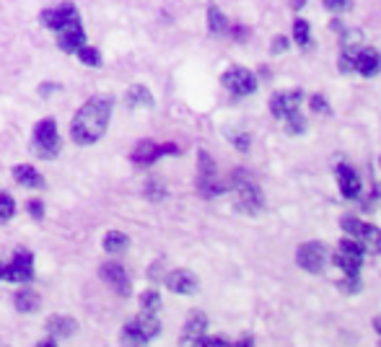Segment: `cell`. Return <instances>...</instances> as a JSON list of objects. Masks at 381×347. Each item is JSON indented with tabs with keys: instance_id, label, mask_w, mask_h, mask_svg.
<instances>
[{
	"instance_id": "cell-1",
	"label": "cell",
	"mask_w": 381,
	"mask_h": 347,
	"mask_svg": "<svg viewBox=\"0 0 381 347\" xmlns=\"http://www.w3.org/2000/svg\"><path fill=\"white\" fill-rule=\"evenodd\" d=\"M112 109H114V99L109 93H96L88 102L76 111V117L70 122V137L76 145H93L104 137L109 130Z\"/></svg>"
},
{
	"instance_id": "cell-2",
	"label": "cell",
	"mask_w": 381,
	"mask_h": 347,
	"mask_svg": "<svg viewBox=\"0 0 381 347\" xmlns=\"http://www.w3.org/2000/svg\"><path fill=\"white\" fill-rule=\"evenodd\" d=\"M229 189H234V195H236V207L241 212L254 215V212L262 210V205H265L262 189H260L257 179H254L246 169H234Z\"/></svg>"
},
{
	"instance_id": "cell-3",
	"label": "cell",
	"mask_w": 381,
	"mask_h": 347,
	"mask_svg": "<svg viewBox=\"0 0 381 347\" xmlns=\"http://www.w3.org/2000/svg\"><path fill=\"white\" fill-rule=\"evenodd\" d=\"M340 229L345 231V236L353 238L366 254H381V229L358 220L356 215H345L340 220Z\"/></svg>"
},
{
	"instance_id": "cell-4",
	"label": "cell",
	"mask_w": 381,
	"mask_h": 347,
	"mask_svg": "<svg viewBox=\"0 0 381 347\" xmlns=\"http://www.w3.org/2000/svg\"><path fill=\"white\" fill-rule=\"evenodd\" d=\"M159 334H161V322L156 319V313L140 311L135 319H130V322L122 327L119 339H122L125 345H145V342H151V339L159 337Z\"/></svg>"
},
{
	"instance_id": "cell-5",
	"label": "cell",
	"mask_w": 381,
	"mask_h": 347,
	"mask_svg": "<svg viewBox=\"0 0 381 347\" xmlns=\"http://www.w3.org/2000/svg\"><path fill=\"white\" fill-rule=\"evenodd\" d=\"M32 148L39 158L44 161H52L60 156V148H62V137L58 132V122L52 117L42 119L34 125V132H32Z\"/></svg>"
},
{
	"instance_id": "cell-6",
	"label": "cell",
	"mask_w": 381,
	"mask_h": 347,
	"mask_svg": "<svg viewBox=\"0 0 381 347\" xmlns=\"http://www.w3.org/2000/svg\"><path fill=\"white\" fill-rule=\"evenodd\" d=\"M34 280V254L24 249V246H18L13 249V257H11L6 267H3V278L0 283H16V285H26V283H32Z\"/></svg>"
},
{
	"instance_id": "cell-7",
	"label": "cell",
	"mask_w": 381,
	"mask_h": 347,
	"mask_svg": "<svg viewBox=\"0 0 381 347\" xmlns=\"http://www.w3.org/2000/svg\"><path fill=\"white\" fill-rule=\"evenodd\" d=\"M197 189H200V195L208 197V200L223 195V192L229 189L226 184H220L215 161H213V156L208 151L197 153Z\"/></svg>"
},
{
	"instance_id": "cell-8",
	"label": "cell",
	"mask_w": 381,
	"mask_h": 347,
	"mask_svg": "<svg viewBox=\"0 0 381 347\" xmlns=\"http://www.w3.org/2000/svg\"><path fill=\"white\" fill-rule=\"evenodd\" d=\"M296 262L301 270L319 275V272H324L327 262H330V246L322 244V241H306L304 246H298Z\"/></svg>"
},
{
	"instance_id": "cell-9",
	"label": "cell",
	"mask_w": 381,
	"mask_h": 347,
	"mask_svg": "<svg viewBox=\"0 0 381 347\" xmlns=\"http://www.w3.org/2000/svg\"><path fill=\"white\" fill-rule=\"evenodd\" d=\"M78 21H81L78 6L70 3V0L60 3L55 8H44L42 13H39V24H42L44 29H52V32H60V29H65V26L70 24H78Z\"/></svg>"
},
{
	"instance_id": "cell-10",
	"label": "cell",
	"mask_w": 381,
	"mask_h": 347,
	"mask_svg": "<svg viewBox=\"0 0 381 347\" xmlns=\"http://www.w3.org/2000/svg\"><path fill=\"white\" fill-rule=\"evenodd\" d=\"M332 262L337 264L342 272H347V275H356V272H361V267H363V249L347 236L337 244V252L332 257Z\"/></svg>"
},
{
	"instance_id": "cell-11",
	"label": "cell",
	"mask_w": 381,
	"mask_h": 347,
	"mask_svg": "<svg viewBox=\"0 0 381 347\" xmlns=\"http://www.w3.org/2000/svg\"><path fill=\"white\" fill-rule=\"evenodd\" d=\"M220 83L226 86L234 96H249V93L257 91V78H254V73L241 68V65L226 70V73L220 76Z\"/></svg>"
},
{
	"instance_id": "cell-12",
	"label": "cell",
	"mask_w": 381,
	"mask_h": 347,
	"mask_svg": "<svg viewBox=\"0 0 381 347\" xmlns=\"http://www.w3.org/2000/svg\"><path fill=\"white\" fill-rule=\"evenodd\" d=\"M99 278H102V283H107L117 296L127 298L130 293H133V283H130V275L125 272V267L117 262H104L102 267H99Z\"/></svg>"
},
{
	"instance_id": "cell-13",
	"label": "cell",
	"mask_w": 381,
	"mask_h": 347,
	"mask_svg": "<svg viewBox=\"0 0 381 347\" xmlns=\"http://www.w3.org/2000/svg\"><path fill=\"white\" fill-rule=\"evenodd\" d=\"M177 153H179V148L174 143L156 145V143H151V140H143V143L133 151L130 158H133L135 166H151V163H156L159 158H163V156H177Z\"/></svg>"
},
{
	"instance_id": "cell-14",
	"label": "cell",
	"mask_w": 381,
	"mask_h": 347,
	"mask_svg": "<svg viewBox=\"0 0 381 347\" xmlns=\"http://www.w3.org/2000/svg\"><path fill=\"white\" fill-rule=\"evenodd\" d=\"M163 285L177 293V296H195L197 288H200V280H197L195 272L189 270H171L166 278H163Z\"/></svg>"
},
{
	"instance_id": "cell-15",
	"label": "cell",
	"mask_w": 381,
	"mask_h": 347,
	"mask_svg": "<svg viewBox=\"0 0 381 347\" xmlns=\"http://www.w3.org/2000/svg\"><path fill=\"white\" fill-rule=\"evenodd\" d=\"M301 102H304V91H298V88H296V91H278L270 99L272 117L286 119L290 111H296L298 107H301Z\"/></svg>"
},
{
	"instance_id": "cell-16",
	"label": "cell",
	"mask_w": 381,
	"mask_h": 347,
	"mask_svg": "<svg viewBox=\"0 0 381 347\" xmlns=\"http://www.w3.org/2000/svg\"><path fill=\"white\" fill-rule=\"evenodd\" d=\"M55 34H58V47L65 52V55H76V52L86 44V29L81 21L65 26V29H60Z\"/></svg>"
},
{
	"instance_id": "cell-17",
	"label": "cell",
	"mask_w": 381,
	"mask_h": 347,
	"mask_svg": "<svg viewBox=\"0 0 381 347\" xmlns=\"http://www.w3.org/2000/svg\"><path fill=\"white\" fill-rule=\"evenodd\" d=\"M337 186L345 200H358L361 197V179H358L356 169L347 166V163H340L337 166Z\"/></svg>"
},
{
	"instance_id": "cell-18",
	"label": "cell",
	"mask_w": 381,
	"mask_h": 347,
	"mask_svg": "<svg viewBox=\"0 0 381 347\" xmlns=\"http://www.w3.org/2000/svg\"><path fill=\"white\" fill-rule=\"evenodd\" d=\"M208 332V316L203 311H192L187 316L185 332H182V342L185 345H200V339Z\"/></svg>"
},
{
	"instance_id": "cell-19",
	"label": "cell",
	"mask_w": 381,
	"mask_h": 347,
	"mask_svg": "<svg viewBox=\"0 0 381 347\" xmlns=\"http://www.w3.org/2000/svg\"><path fill=\"white\" fill-rule=\"evenodd\" d=\"M379 70H381V52L363 44V47L356 52V73H361L363 78H371L376 76Z\"/></svg>"
},
{
	"instance_id": "cell-20",
	"label": "cell",
	"mask_w": 381,
	"mask_h": 347,
	"mask_svg": "<svg viewBox=\"0 0 381 347\" xmlns=\"http://www.w3.org/2000/svg\"><path fill=\"white\" fill-rule=\"evenodd\" d=\"M47 332L55 339H68L78 332V322L73 316H65V313H55L47 319Z\"/></svg>"
},
{
	"instance_id": "cell-21",
	"label": "cell",
	"mask_w": 381,
	"mask_h": 347,
	"mask_svg": "<svg viewBox=\"0 0 381 347\" xmlns=\"http://www.w3.org/2000/svg\"><path fill=\"white\" fill-rule=\"evenodd\" d=\"M13 179L21 186H29V189H44V177L32 163H16L13 166Z\"/></svg>"
},
{
	"instance_id": "cell-22",
	"label": "cell",
	"mask_w": 381,
	"mask_h": 347,
	"mask_svg": "<svg viewBox=\"0 0 381 347\" xmlns=\"http://www.w3.org/2000/svg\"><path fill=\"white\" fill-rule=\"evenodd\" d=\"M39 304H42L39 293H36V290H32L29 285H24V288H21L16 296H13V306H16L18 313H34V311H39Z\"/></svg>"
},
{
	"instance_id": "cell-23",
	"label": "cell",
	"mask_w": 381,
	"mask_h": 347,
	"mask_svg": "<svg viewBox=\"0 0 381 347\" xmlns=\"http://www.w3.org/2000/svg\"><path fill=\"white\" fill-rule=\"evenodd\" d=\"M208 32H210L213 36H220L229 32V18H226V13H223L218 6H210V8H208Z\"/></svg>"
},
{
	"instance_id": "cell-24",
	"label": "cell",
	"mask_w": 381,
	"mask_h": 347,
	"mask_svg": "<svg viewBox=\"0 0 381 347\" xmlns=\"http://www.w3.org/2000/svg\"><path fill=\"white\" fill-rule=\"evenodd\" d=\"M102 246L104 252H109V254H119V252H125L127 246H130V238L122 231H107L102 238Z\"/></svg>"
},
{
	"instance_id": "cell-25",
	"label": "cell",
	"mask_w": 381,
	"mask_h": 347,
	"mask_svg": "<svg viewBox=\"0 0 381 347\" xmlns=\"http://www.w3.org/2000/svg\"><path fill=\"white\" fill-rule=\"evenodd\" d=\"M127 104L138 109V107H153V93L145 86H130L127 88Z\"/></svg>"
},
{
	"instance_id": "cell-26",
	"label": "cell",
	"mask_w": 381,
	"mask_h": 347,
	"mask_svg": "<svg viewBox=\"0 0 381 347\" xmlns=\"http://www.w3.org/2000/svg\"><path fill=\"white\" fill-rule=\"evenodd\" d=\"M143 195L151 200V203H161V200H166V195H169V189H166V184H163L159 177H153L145 182L143 186Z\"/></svg>"
},
{
	"instance_id": "cell-27",
	"label": "cell",
	"mask_w": 381,
	"mask_h": 347,
	"mask_svg": "<svg viewBox=\"0 0 381 347\" xmlns=\"http://www.w3.org/2000/svg\"><path fill=\"white\" fill-rule=\"evenodd\" d=\"M76 55H78V60H81L83 65H88V68H102V52L96 50V47H88V44H83Z\"/></svg>"
},
{
	"instance_id": "cell-28",
	"label": "cell",
	"mask_w": 381,
	"mask_h": 347,
	"mask_svg": "<svg viewBox=\"0 0 381 347\" xmlns=\"http://www.w3.org/2000/svg\"><path fill=\"white\" fill-rule=\"evenodd\" d=\"M312 26H309V21H304V18H296L293 21V39H296V44H301V47H312Z\"/></svg>"
},
{
	"instance_id": "cell-29",
	"label": "cell",
	"mask_w": 381,
	"mask_h": 347,
	"mask_svg": "<svg viewBox=\"0 0 381 347\" xmlns=\"http://www.w3.org/2000/svg\"><path fill=\"white\" fill-rule=\"evenodd\" d=\"M13 215H16V200H13L8 192H3V189H0V226H3V223H8Z\"/></svg>"
},
{
	"instance_id": "cell-30",
	"label": "cell",
	"mask_w": 381,
	"mask_h": 347,
	"mask_svg": "<svg viewBox=\"0 0 381 347\" xmlns=\"http://www.w3.org/2000/svg\"><path fill=\"white\" fill-rule=\"evenodd\" d=\"M138 301H140V311L156 313L159 308H161V296H159L156 290H143Z\"/></svg>"
},
{
	"instance_id": "cell-31",
	"label": "cell",
	"mask_w": 381,
	"mask_h": 347,
	"mask_svg": "<svg viewBox=\"0 0 381 347\" xmlns=\"http://www.w3.org/2000/svg\"><path fill=\"white\" fill-rule=\"evenodd\" d=\"M337 288L342 290L345 296H356V293H361V288H363V285H361V272H356V275H347L345 272V278L337 283Z\"/></svg>"
},
{
	"instance_id": "cell-32",
	"label": "cell",
	"mask_w": 381,
	"mask_h": 347,
	"mask_svg": "<svg viewBox=\"0 0 381 347\" xmlns=\"http://www.w3.org/2000/svg\"><path fill=\"white\" fill-rule=\"evenodd\" d=\"M286 122V128H288V132L290 135H301V132H306V119H304V114L301 111H290L288 117L283 119Z\"/></svg>"
},
{
	"instance_id": "cell-33",
	"label": "cell",
	"mask_w": 381,
	"mask_h": 347,
	"mask_svg": "<svg viewBox=\"0 0 381 347\" xmlns=\"http://www.w3.org/2000/svg\"><path fill=\"white\" fill-rule=\"evenodd\" d=\"M324 8L332 13H345L347 8H353V0H324Z\"/></svg>"
},
{
	"instance_id": "cell-34",
	"label": "cell",
	"mask_w": 381,
	"mask_h": 347,
	"mask_svg": "<svg viewBox=\"0 0 381 347\" xmlns=\"http://www.w3.org/2000/svg\"><path fill=\"white\" fill-rule=\"evenodd\" d=\"M229 140L231 143H234V148H236V151H249V135H246V132H229Z\"/></svg>"
},
{
	"instance_id": "cell-35",
	"label": "cell",
	"mask_w": 381,
	"mask_h": 347,
	"mask_svg": "<svg viewBox=\"0 0 381 347\" xmlns=\"http://www.w3.org/2000/svg\"><path fill=\"white\" fill-rule=\"evenodd\" d=\"M342 47H363L361 32H342Z\"/></svg>"
},
{
	"instance_id": "cell-36",
	"label": "cell",
	"mask_w": 381,
	"mask_h": 347,
	"mask_svg": "<svg viewBox=\"0 0 381 347\" xmlns=\"http://www.w3.org/2000/svg\"><path fill=\"white\" fill-rule=\"evenodd\" d=\"M312 109L319 111V114H330V104H327V99L324 96H319V93H314L312 96Z\"/></svg>"
},
{
	"instance_id": "cell-37",
	"label": "cell",
	"mask_w": 381,
	"mask_h": 347,
	"mask_svg": "<svg viewBox=\"0 0 381 347\" xmlns=\"http://www.w3.org/2000/svg\"><path fill=\"white\" fill-rule=\"evenodd\" d=\"M29 215H32L34 220L44 218V203L42 200H32V203H29Z\"/></svg>"
},
{
	"instance_id": "cell-38",
	"label": "cell",
	"mask_w": 381,
	"mask_h": 347,
	"mask_svg": "<svg viewBox=\"0 0 381 347\" xmlns=\"http://www.w3.org/2000/svg\"><path fill=\"white\" fill-rule=\"evenodd\" d=\"M200 345L203 347H226V345H231V342L226 337H203L200 339Z\"/></svg>"
},
{
	"instance_id": "cell-39",
	"label": "cell",
	"mask_w": 381,
	"mask_h": 347,
	"mask_svg": "<svg viewBox=\"0 0 381 347\" xmlns=\"http://www.w3.org/2000/svg\"><path fill=\"white\" fill-rule=\"evenodd\" d=\"M286 47H288V39H286V36H275V42H272V55L286 52Z\"/></svg>"
},
{
	"instance_id": "cell-40",
	"label": "cell",
	"mask_w": 381,
	"mask_h": 347,
	"mask_svg": "<svg viewBox=\"0 0 381 347\" xmlns=\"http://www.w3.org/2000/svg\"><path fill=\"white\" fill-rule=\"evenodd\" d=\"M60 91V86L58 83H42L39 86V96H50V93Z\"/></svg>"
},
{
	"instance_id": "cell-41",
	"label": "cell",
	"mask_w": 381,
	"mask_h": 347,
	"mask_svg": "<svg viewBox=\"0 0 381 347\" xmlns=\"http://www.w3.org/2000/svg\"><path fill=\"white\" fill-rule=\"evenodd\" d=\"M36 345H39V347H58V339H55V337H47V339H39Z\"/></svg>"
},
{
	"instance_id": "cell-42",
	"label": "cell",
	"mask_w": 381,
	"mask_h": 347,
	"mask_svg": "<svg viewBox=\"0 0 381 347\" xmlns=\"http://www.w3.org/2000/svg\"><path fill=\"white\" fill-rule=\"evenodd\" d=\"M373 327H376V332H379V337H381V319H373Z\"/></svg>"
},
{
	"instance_id": "cell-43",
	"label": "cell",
	"mask_w": 381,
	"mask_h": 347,
	"mask_svg": "<svg viewBox=\"0 0 381 347\" xmlns=\"http://www.w3.org/2000/svg\"><path fill=\"white\" fill-rule=\"evenodd\" d=\"M3 267H6V262H3V257H0V278H3Z\"/></svg>"
}]
</instances>
